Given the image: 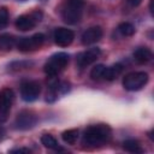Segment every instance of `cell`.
Returning <instances> with one entry per match:
<instances>
[{
	"label": "cell",
	"instance_id": "cell-1",
	"mask_svg": "<svg viewBox=\"0 0 154 154\" xmlns=\"http://www.w3.org/2000/svg\"><path fill=\"white\" fill-rule=\"evenodd\" d=\"M112 136V130L107 124L90 125L85 129L83 134V144L88 147H97L109 141Z\"/></svg>",
	"mask_w": 154,
	"mask_h": 154
},
{
	"label": "cell",
	"instance_id": "cell-2",
	"mask_svg": "<svg viewBox=\"0 0 154 154\" xmlns=\"http://www.w3.org/2000/svg\"><path fill=\"white\" fill-rule=\"evenodd\" d=\"M84 0H64L61 5V18L66 24H77L81 22L84 8Z\"/></svg>",
	"mask_w": 154,
	"mask_h": 154
},
{
	"label": "cell",
	"instance_id": "cell-3",
	"mask_svg": "<svg viewBox=\"0 0 154 154\" xmlns=\"http://www.w3.org/2000/svg\"><path fill=\"white\" fill-rule=\"evenodd\" d=\"M67 64H69V54L65 52H58L52 57H49V59L46 61L43 66V71L46 75L54 77L58 73H60L66 67Z\"/></svg>",
	"mask_w": 154,
	"mask_h": 154
},
{
	"label": "cell",
	"instance_id": "cell-4",
	"mask_svg": "<svg viewBox=\"0 0 154 154\" xmlns=\"http://www.w3.org/2000/svg\"><path fill=\"white\" fill-rule=\"evenodd\" d=\"M148 73L144 71H134L124 76L123 87L129 91H136L142 89L148 83Z\"/></svg>",
	"mask_w": 154,
	"mask_h": 154
},
{
	"label": "cell",
	"instance_id": "cell-5",
	"mask_svg": "<svg viewBox=\"0 0 154 154\" xmlns=\"http://www.w3.org/2000/svg\"><path fill=\"white\" fill-rule=\"evenodd\" d=\"M42 16H43L42 12L38 10L32 11V12L26 13V14H22L16 19L14 25L20 31H29V30L34 29L37 25V23L41 22Z\"/></svg>",
	"mask_w": 154,
	"mask_h": 154
},
{
	"label": "cell",
	"instance_id": "cell-6",
	"mask_svg": "<svg viewBox=\"0 0 154 154\" xmlns=\"http://www.w3.org/2000/svg\"><path fill=\"white\" fill-rule=\"evenodd\" d=\"M45 35L41 32L34 34L29 37H22L17 42V48L20 52H32L36 49H40V47L45 42Z\"/></svg>",
	"mask_w": 154,
	"mask_h": 154
},
{
	"label": "cell",
	"instance_id": "cell-7",
	"mask_svg": "<svg viewBox=\"0 0 154 154\" xmlns=\"http://www.w3.org/2000/svg\"><path fill=\"white\" fill-rule=\"evenodd\" d=\"M14 93L10 88H4L0 91V122H5L13 105Z\"/></svg>",
	"mask_w": 154,
	"mask_h": 154
},
{
	"label": "cell",
	"instance_id": "cell-8",
	"mask_svg": "<svg viewBox=\"0 0 154 154\" xmlns=\"http://www.w3.org/2000/svg\"><path fill=\"white\" fill-rule=\"evenodd\" d=\"M41 93V85L37 81H26L20 84V96L26 102L35 101Z\"/></svg>",
	"mask_w": 154,
	"mask_h": 154
},
{
	"label": "cell",
	"instance_id": "cell-9",
	"mask_svg": "<svg viewBox=\"0 0 154 154\" xmlns=\"http://www.w3.org/2000/svg\"><path fill=\"white\" fill-rule=\"evenodd\" d=\"M37 123V117L32 111L24 109L19 112L14 120V128L17 130H29Z\"/></svg>",
	"mask_w": 154,
	"mask_h": 154
},
{
	"label": "cell",
	"instance_id": "cell-10",
	"mask_svg": "<svg viewBox=\"0 0 154 154\" xmlns=\"http://www.w3.org/2000/svg\"><path fill=\"white\" fill-rule=\"evenodd\" d=\"M100 54H101V51L97 47L87 49V51H84L77 55V65L81 69L87 67V66L91 65L94 61H96V59L100 57Z\"/></svg>",
	"mask_w": 154,
	"mask_h": 154
},
{
	"label": "cell",
	"instance_id": "cell-11",
	"mask_svg": "<svg viewBox=\"0 0 154 154\" xmlns=\"http://www.w3.org/2000/svg\"><path fill=\"white\" fill-rule=\"evenodd\" d=\"M54 42L60 47H67L72 43L75 38V34L72 30L66 28H57L53 34Z\"/></svg>",
	"mask_w": 154,
	"mask_h": 154
},
{
	"label": "cell",
	"instance_id": "cell-12",
	"mask_svg": "<svg viewBox=\"0 0 154 154\" xmlns=\"http://www.w3.org/2000/svg\"><path fill=\"white\" fill-rule=\"evenodd\" d=\"M70 90V83L69 82H58L53 85H51L49 91H47V97L46 100L48 102H54L60 96L65 95Z\"/></svg>",
	"mask_w": 154,
	"mask_h": 154
},
{
	"label": "cell",
	"instance_id": "cell-13",
	"mask_svg": "<svg viewBox=\"0 0 154 154\" xmlns=\"http://www.w3.org/2000/svg\"><path fill=\"white\" fill-rule=\"evenodd\" d=\"M102 29L100 26H91L89 29H87L83 34H82V43L84 46H88V45H93V43H96L97 41L101 40L102 37Z\"/></svg>",
	"mask_w": 154,
	"mask_h": 154
},
{
	"label": "cell",
	"instance_id": "cell-14",
	"mask_svg": "<svg viewBox=\"0 0 154 154\" xmlns=\"http://www.w3.org/2000/svg\"><path fill=\"white\" fill-rule=\"evenodd\" d=\"M153 58V53L147 47H140L134 52V59L138 64H146L150 61Z\"/></svg>",
	"mask_w": 154,
	"mask_h": 154
},
{
	"label": "cell",
	"instance_id": "cell-15",
	"mask_svg": "<svg viewBox=\"0 0 154 154\" xmlns=\"http://www.w3.org/2000/svg\"><path fill=\"white\" fill-rule=\"evenodd\" d=\"M41 143L48 148V149H54V150H63V148L59 146L58 141L49 134H45L41 136Z\"/></svg>",
	"mask_w": 154,
	"mask_h": 154
},
{
	"label": "cell",
	"instance_id": "cell-16",
	"mask_svg": "<svg viewBox=\"0 0 154 154\" xmlns=\"http://www.w3.org/2000/svg\"><path fill=\"white\" fill-rule=\"evenodd\" d=\"M123 71V66L120 64H116L113 66H109L107 67L106 66V70H105V77L103 79H107V81H113L116 79Z\"/></svg>",
	"mask_w": 154,
	"mask_h": 154
},
{
	"label": "cell",
	"instance_id": "cell-17",
	"mask_svg": "<svg viewBox=\"0 0 154 154\" xmlns=\"http://www.w3.org/2000/svg\"><path fill=\"white\" fill-rule=\"evenodd\" d=\"M78 135H79L78 129H69L61 134V138L67 144H75L78 138Z\"/></svg>",
	"mask_w": 154,
	"mask_h": 154
},
{
	"label": "cell",
	"instance_id": "cell-18",
	"mask_svg": "<svg viewBox=\"0 0 154 154\" xmlns=\"http://www.w3.org/2000/svg\"><path fill=\"white\" fill-rule=\"evenodd\" d=\"M123 148L126 150V152H130V153H143V148L141 147L140 142L136 141V140H126L123 142Z\"/></svg>",
	"mask_w": 154,
	"mask_h": 154
},
{
	"label": "cell",
	"instance_id": "cell-19",
	"mask_svg": "<svg viewBox=\"0 0 154 154\" xmlns=\"http://www.w3.org/2000/svg\"><path fill=\"white\" fill-rule=\"evenodd\" d=\"M16 45V38L12 35L5 34L0 36V48L5 51H10Z\"/></svg>",
	"mask_w": 154,
	"mask_h": 154
},
{
	"label": "cell",
	"instance_id": "cell-20",
	"mask_svg": "<svg viewBox=\"0 0 154 154\" xmlns=\"http://www.w3.org/2000/svg\"><path fill=\"white\" fill-rule=\"evenodd\" d=\"M118 31H119L120 35H123V36H132V35L135 34L136 29H135V26H134L131 23L124 22V23H120V24L118 25Z\"/></svg>",
	"mask_w": 154,
	"mask_h": 154
},
{
	"label": "cell",
	"instance_id": "cell-21",
	"mask_svg": "<svg viewBox=\"0 0 154 154\" xmlns=\"http://www.w3.org/2000/svg\"><path fill=\"white\" fill-rule=\"evenodd\" d=\"M105 70H106V66H105V65H102V64L96 65V66H94V67L91 69V71H90V77H91L93 79H96V81L103 79V77H105Z\"/></svg>",
	"mask_w": 154,
	"mask_h": 154
},
{
	"label": "cell",
	"instance_id": "cell-22",
	"mask_svg": "<svg viewBox=\"0 0 154 154\" xmlns=\"http://www.w3.org/2000/svg\"><path fill=\"white\" fill-rule=\"evenodd\" d=\"M8 24V10L6 7H0V30L5 29Z\"/></svg>",
	"mask_w": 154,
	"mask_h": 154
},
{
	"label": "cell",
	"instance_id": "cell-23",
	"mask_svg": "<svg viewBox=\"0 0 154 154\" xmlns=\"http://www.w3.org/2000/svg\"><path fill=\"white\" fill-rule=\"evenodd\" d=\"M10 152L11 153H30L31 150L29 148H14V149H11Z\"/></svg>",
	"mask_w": 154,
	"mask_h": 154
},
{
	"label": "cell",
	"instance_id": "cell-24",
	"mask_svg": "<svg viewBox=\"0 0 154 154\" xmlns=\"http://www.w3.org/2000/svg\"><path fill=\"white\" fill-rule=\"evenodd\" d=\"M142 0H128V2L131 5V6H138L141 4Z\"/></svg>",
	"mask_w": 154,
	"mask_h": 154
},
{
	"label": "cell",
	"instance_id": "cell-25",
	"mask_svg": "<svg viewBox=\"0 0 154 154\" xmlns=\"http://www.w3.org/2000/svg\"><path fill=\"white\" fill-rule=\"evenodd\" d=\"M149 11H150V13L153 14V0L149 1Z\"/></svg>",
	"mask_w": 154,
	"mask_h": 154
},
{
	"label": "cell",
	"instance_id": "cell-26",
	"mask_svg": "<svg viewBox=\"0 0 154 154\" xmlns=\"http://www.w3.org/2000/svg\"><path fill=\"white\" fill-rule=\"evenodd\" d=\"M1 131H2V130H1V129H0V132H1Z\"/></svg>",
	"mask_w": 154,
	"mask_h": 154
}]
</instances>
